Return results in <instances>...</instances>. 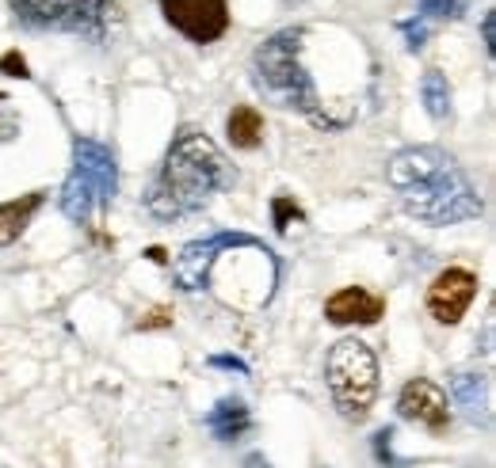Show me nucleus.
Instances as JSON below:
<instances>
[{"instance_id": "obj_13", "label": "nucleus", "mask_w": 496, "mask_h": 468, "mask_svg": "<svg viewBox=\"0 0 496 468\" xmlns=\"http://www.w3.org/2000/svg\"><path fill=\"white\" fill-rule=\"evenodd\" d=\"M207 426H210V435L218 442H241L252 430V411H248V404L241 396H222L210 407Z\"/></svg>"}, {"instance_id": "obj_7", "label": "nucleus", "mask_w": 496, "mask_h": 468, "mask_svg": "<svg viewBox=\"0 0 496 468\" xmlns=\"http://www.w3.org/2000/svg\"><path fill=\"white\" fill-rule=\"evenodd\" d=\"M241 248H267L264 240H256L248 233H214L207 240H191L188 248L176 255L172 263V282L183 290V293H199L210 286V274L218 267V259L226 252H241Z\"/></svg>"}, {"instance_id": "obj_24", "label": "nucleus", "mask_w": 496, "mask_h": 468, "mask_svg": "<svg viewBox=\"0 0 496 468\" xmlns=\"http://www.w3.org/2000/svg\"><path fill=\"white\" fill-rule=\"evenodd\" d=\"M210 366H218V369H233V373H248V366H245L241 358H233V354H214Z\"/></svg>"}, {"instance_id": "obj_1", "label": "nucleus", "mask_w": 496, "mask_h": 468, "mask_svg": "<svg viewBox=\"0 0 496 468\" xmlns=\"http://www.w3.org/2000/svg\"><path fill=\"white\" fill-rule=\"evenodd\" d=\"M385 183L394 186L405 214L432 224V229L473 221L485 210L470 176L458 167L451 153L435 145H413L394 153L390 164H385Z\"/></svg>"}, {"instance_id": "obj_11", "label": "nucleus", "mask_w": 496, "mask_h": 468, "mask_svg": "<svg viewBox=\"0 0 496 468\" xmlns=\"http://www.w3.org/2000/svg\"><path fill=\"white\" fill-rule=\"evenodd\" d=\"M385 312V297L363 290V286H344L340 293H333L325 301V316L333 324H359V328H371L382 320Z\"/></svg>"}, {"instance_id": "obj_6", "label": "nucleus", "mask_w": 496, "mask_h": 468, "mask_svg": "<svg viewBox=\"0 0 496 468\" xmlns=\"http://www.w3.org/2000/svg\"><path fill=\"white\" fill-rule=\"evenodd\" d=\"M12 12L31 31L81 34L88 43H103L115 24V0H12Z\"/></svg>"}, {"instance_id": "obj_23", "label": "nucleus", "mask_w": 496, "mask_h": 468, "mask_svg": "<svg viewBox=\"0 0 496 468\" xmlns=\"http://www.w3.org/2000/svg\"><path fill=\"white\" fill-rule=\"evenodd\" d=\"M481 43H485V53L492 58V50H496V12L481 15Z\"/></svg>"}, {"instance_id": "obj_26", "label": "nucleus", "mask_w": 496, "mask_h": 468, "mask_svg": "<svg viewBox=\"0 0 496 468\" xmlns=\"http://www.w3.org/2000/svg\"><path fill=\"white\" fill-rule=\"evenodd\" d=\"M290 5H294V0H290Z\"/></svg>"}, {"instance_id": "obj_5", "label": "nucleus", "mask_w": 496, "mask_h": 468, "mask_svg": "<svg viewBox=\"0 0 496 468\" xmlns=\"http://www.w3.org/2000/svg\"><path fill=\"white\" fill-rule=\"evenodd\" d=\"M325 381L333 404L347 423H363L378 396V358L363 339H340L328 350Z\"/></svg>"}, {"instance_id": "obj_25", "label": "nucleus", "mask_w": 496, "mask_h": 468, "mask_svg": "<svg viewBox=\"0 0 496 468\" xmlns=\"http://www.w3.org/2000/svg\"><path fill=\"white\" fill-rule=\"evenodd\" d=\"M241 468H271V461H267L264 454H248V457L241 461Z\"/></svg>"}, {"instance_id": "obj_22", "label": "nucleus", "mask_w": 496, "mask_h": 468, "mask_svg": "<svg viewBox=\"0 0 496 468\" xmlns=\"http://www.w3.org/2000/svg\"><path fill=\"white\" fill-rule=\"evenodd\" d=\"M172 324V312L169 309H153V312H145L141 320H138V331H150V328H169Z\"/></svg>"}, {"instance_id": "obj_3", "label": "nucleus", "mask_w": 496, "mask_h": 468, "mask_svg": "<svg viewBox=\"0 0 496 468\" xmlns=\"http://www.w3.org/2000/svg\"><path fill=\"white\" fill-rule=\"evenodd\" d=\"M306 34H309L306 27H283L256 46L252 84L267 103L283 107V110H298V115H306L317 129L336 134L333 119H328V107L317 91L314 72L306 69Z\"/></svg>"}, {"instance_id": "obj_12", "label": "nucleus", "mask_w": 496, "mask_h": 468, "mask_svg": "<svg viewBox=\"0 0 496 468\" xmlns=\"http://www.w3.org/2000/svg\"><path fill=\"white\" fill-rule=\"evenodd\" d=\"M451 396H454V404L462 407V415L473 426H481V430L492 426V388H489L485 373H470V369L454 373V377H451Z\"/></svg>"}, {"instance_id": "obj_9", "label": "nucleus", "mask_w": 496, "mask_h": 468, "mask_svg": "<svg viewBox=\"0 0 496 468\" xmlns=\"http://www.w3.org/2000/svg\"><path fill=\"white\" fill-rule=\"evenodd\" d=\"M397 415L416 423V426H424V430H432V435H443V430L451 426L447 392L439 388L435 381H428V377H416V381H409L405 388H401Z\"/></svg>"}, {"instance_id": "obj_10", "label": "nucleus", "mask_w": 496, "mask_h": 468, "mask_svg": "<svg viewBox=\"0 0 496 468\" xmlns=\"http://www.w3.org/2000/svg\"><path fill=\"white\" fill-rule=\"evenodd\" d=\"M473 297H477V274L466 267H447L428 286V312L439 324H458L470 312Z\"/></svg>"}, {"instance_id": "obj_8", "label": "nucleus", "mask_w": 496, "mask_h": 468, "mask_svg": "<svg viewBox=\"0 0 496 468\" xmlns=\"http://www.w3.org/2000/svg\"><path fill=\"white\" fill-rule=\"evenodd\" d=\"M164 20H169L183 39L199 46L218 43L229 31V5L226 0H157Z\"/></svg>"}, {"instance_id": "obj_19", "label": "nucleus", "mask_w": 496, "mask_h": 468, "mask_svg": "<svg viewBox=\"0 0 496 468\" xmlns=\"http://www.w3.org/2000/svg\"><path fill=\"white\" fill-rule=\"evenodd\" d=\"M298 217H302V210L294 205V198H287V195L275 198V233H287L290 221H298Z\"/></svg>"}, {"instance_id": "obj_16", "label": "nucleus", "mask_w": 496, "mask_h": 468, "mask_svg": "<svg viewBox=\"0 0 496 468\" xmlns=\"http://www.w3.org/2000/svg\"><path fill=\"white\" fill-rule=\"evenodd\" d=\"M420 100H424V110L435 122L451 119V84H447V77L439 69L424 72V81H420Z\"/></svg>"}, {"instance_id": "obj_4", "label": "nucleus", "mask_w": 496, "mask_h": 468, "mask_svg": "<svg viewBox=\"0 0 496 468\" xmlns=\"http://www.w3.org/2000/svg\"><path fill=\"white\" fill-rule=\"evenodd\" d=\"M119 191V164L115 153L92 138H77L73 141V167L62 183V214L69 221L84 224L96 210H107Z\"/></svg>"}, {"instance_id": "obj_2", "label": "nucleus", "mask_w": 496, "mask_h": 468, "mask_svg": "<svg viewBox=\"0 0 496 468\" xmlns=\"http://www.w3.org/2000/svg\"><path fill=\"white\" fill-rule=\"evenodd\" d=\"M233 164L226 160V153L218 148L203 129L183 126L172 138L169 153H164L160 172L153 176L150 191H145V210L157 221H180L199 214L203 205L233 186Z\"/></svg>"}, {"instance_id": "obj_17", "label": "nucleus", "mask_w": 496, "mask_h": 468, "mask_svg": "<svg viewBox=\"0 0 496 468\" xmlns=\"http://www.w3.org/2000/svg\"><path fill=\"white\" fill-rule=\"evenodd\" d=\"M470 8V0H420V15L424 20H458Z\"/></svg>"}, {"instance_id": "obj_20", "label": "nucleus", "mask_w": 496, "mask_h": 468, "mask_svg": "<svg viewBox=\"0 0 496 468\" xmlns=\"http://www.w3.org/2000/svg\"><path fill=\"white\" fill-rule=\"evenodd\" d=\"M0 72H5V77H15V81H27L31 72H27V58L20 50H8L5 58H0Z\"/></svg>"}, {"instance_id": "obj_15", "label": "nucleus", "mask_w": 496, "mask_h": 468, "mask_svg": "<svg viewBox=\"0 0 496 468\" xmlns=\"http://www.w3.org/2000/svg\"><path fill=\"white\" fill-rule=\"evenodd\" d=\"M226 134H229V141L237 148H260V141H264V115L252 103L233 107L229 119H226Z\"/></svg>"}, {"instance_id": "obj_21", "label": "nucleus", "mask_w": 496, "mask_h": 468, "mask_svg": "<svg viewBox=\"0 0 496 468\" xmlns=\"http://www.w3.org/2000/svg\"><path fill=\"white\" fill-rule=\"evenodd\" d=\"M390 442H394V430H390V426L378 430V435H374V454H378V461H382V464L401 468V461H394V454H390Z\"/></svg>"}, {"instance_id": "obj_18", "label": "nucleus", "mask_w": 496, "mask_h": 468, "mask_svg": "<svg viewBox=\"0 0 496 468\" xmlns=\"http://www.w3.org/2000/svg\"><path fill=\"white\" fill-rule=\"evenodd\" d=\"M401 34H405L409 50H424L428 34H432V24L424 20V15H416V20H401Z\"/></svg>"}, {"instance_id": "obj_14", "label": "nucleus", "mask_w": 496, "mask_h": 468, "mask_svg": "<svg viewBox=\"0 0 496 468\" xmlns=\"http://www.w3.org/2000/svg\"><path fill=\"white\" fill-rule=\"evenodd\" d=\"M43 205V191H31L24 198H12V202H0V248L15 244L24 236V229L31 224L34 210Z\"/></svg>"}]
</instances>
